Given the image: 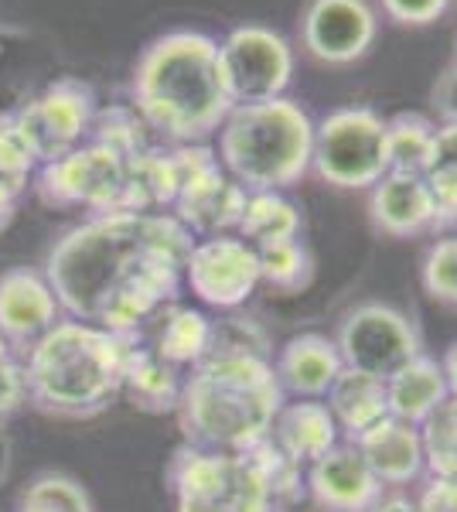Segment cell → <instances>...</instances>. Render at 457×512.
<instances>
[{"label": "cell", "mask_w": 457, "mask_h": 512, "mask_svg": "<svg viewBox=\"0 0 457 512\" xmlns=\"http://www.w3.org/2000/svg\"><path fill=\"white\" fill-rule=\"evenodd\" d=\"M304 489L328 512H372L386 485L379 482L352 441H338L324 458L307 465Z\"/></svg>", "instance_id": "cell-14"}, {"label": "cell", "mask_w": 457, "mask_h": 512, "mask_svg": "<svg viewBox=\"0 0 457 512\" xmlns=\"http://www.w3.org/2000/svg\"><path fill=\"white\" fill-rule=\"evenodd\" d=\"M161 328L154 338V352L164 362H171L174 369H195L198 362H205L215 349V321L198 308H185L174 304L164 311Z\"/></svg>", "instance_id": "cell-24"}, {"label": "cell", "mask_w": 457, "mask_h": 512, "mask_svg": "<svg viewBox=\"0 0 457 512\" xmlns=\"http://www.w3.org/2000/svg\"><path fill=\"white\" fill-rule=\"evenodd\" d=\"M437 147V123L427 113L403 110L386 120L389 171L396 175H423Z\"/></svg>", "instance_id": "cell-26"}, {"label": "cell", "mask_w": 457, "mask_h": 512, "mask_svg": "<svg viewBox=\"0 0 457 512\" xmlns=\"http://www.w3.org/2000/svg\"><path fill=\"white\" fill-rule=\"evenodd\" d=\"M454 55H457V48H454Z\"/></svg>", "instance_id": "cell-42"}, {"label": "cell", "mask_w": 457, "mask_h": 512, "mask_svg": "<svg viewBox=\"0 0 457 512\" xmlns=\"http://www.w3.org/2000/svg\"><path fill=\"white\" fill-rule=\"evenodd\" d=\"M301 229V209L284 192H249L236 236L260 250V246L280 243V239H297Z\"/></svg>", "instance_id": "cell-25"}, {"label": "cell", "mask_w": 457, "mask_h": 512, "mask_svg": "<svg viewBox=\"0 0 457 512\" xmlns=\"http://www.w3.org/2000/svg\"><path fill=\"white\" fill-rule=\"evenodd\" d=\"M62 304L45 274L31 267H14L0 274V335L11 349L28 352L45 332L62 321Z\"/></svg>", "instance_id": "cell-15"}, {"label": "cell", "mask_w": 457, "mask_h": 512, "mask_svg": "<svg viewBox=\"0 0 457 512\" xmlns=\"http://www.w3.org/2000/svg\"><path fill=\"white\" fill-rule=\"evenodd\" d=\"M379 35L369 0H311L301 18V41L307 55L324 65H352L369 55Z\"/></svg>", "instance_id": "cell-13"}, {"label": "cell", "mask_w": 457, "mask_h": 512, "mask_svg": "<svg viewBox=\"0 0 457 512\" xmlns=\"http://www.w3.org/2000/svg\"><path fill=\"white\" fill-rule=\"evenodd\" d=\"M440 366H444V376H447V390H451V396H457V342L447 349Z\"/></svg>", "instance_id": "cell-38"}, {"label": "cell", "mask_w": 457, "mask_h": 512, "mask_svg": "<svg viewBox=\"0 0 457 512\" xmlns=\"http://www.w3.org/2000/svg\"><path fill=\"white\" fill-rule=\"evenodd\" d=\"M338 437H342V431H338L335 417H331L324 400L284 403L270 431V441L301 468L324 458L338 444Z\"/></svg>", "instance_id": "cell-20"}, {"label": "cell", "mask_w": 457, "mask_h": 512, "mask_svg": "<svg viewBox=\"0 0 457 512\" xmlns=\"http://www.w3.org/2000/svg\"><path fill=\"white\" fill-rule=\"evenodd\" d=\"M324 403H328L338 431L348 441L362 437L369 427H376L379 420L389 417L386 379L359 373V369H342V376L335 379V386L324 396Z\"/></svg>", "instance_id": "cell-23"}, {"label": "cell", "mask_w": 457, "mask_h": 512, "mask_svg": "<svg viewBox=\"0 0 457 512\" xmlns=\"http://www.w3.org/2000/svg\"><path fill=\"white\" fill-rule=\"evenodd\" d=\"M423 465L437 478H457V396L444 403L420 424Z\"/></svg>", "instance_id": "cell-29"}, {"label": "cell", "mask_w": 457, "mask_h": 512, "mask_svg": "<svg viewBox=\"0 0 457 512\" xmlns=\"http://www.w3.org/2000/svg\"><path fill=\"white\" fill-rule=\"evenodd\" d=\"M14 512H48V509H41V506H28V502H18V509Z\"/></svg>", "instance_id": "cell-41"}, {"label": "cell", "mask_w": 457, "mask_h": 512, "mask_svg": "<svg viewBox=\"0 0 457 512\" xmlns=\"http://www.w3.org/2000/svg\"><path fill=\"white\" fill-rule=\"evenodd\" d=\"M372 512H420L417 502L403 499V495H396V499H379V506Z\"/></svg>", "instance_id": "cell-39"}, {"label": "cell", "mask_w": 457, "mask_h": 512, "mask_svg": "<svg viewBox=\"0 0 457 512\" xmlns=\"http://www.w3.org/2000/svg\"><path fill=\"white\" fill-rule=\"evenodd\" d=\"M28 400L24 396V373H21V362H7V366H0V417H7L14 407H21V403Z\"/></svg>", "instance_id": "cell-36"}, {"label": "cell", "mask_w": 457, "mask_h": 512, "mask_svg": "<svg viewBox=\"0 0 457 512\" xmlns=\"http://www.w3.org/2000/svg\"><path fill=\"white\" fill-rule=\"evenodd\" d=\"M246 198H249L246 188L239 181H232L219 164V168L205 171L198 181H191L178 202H174L171 216L195 239L226 236L243 219Z\"/></svg>", "instance_id": "cell-16"}, {"label": "cell", "mask_w": 457, "mask_h": 512, "mask_svg": "<svg viewBox=\"0 0 457 512\" xmlns=\"http://www.w3.org/2000/svg\"><path fill=\"white\" fill-rule=\"evenodd\" d=\"M345 362L338 352L335 338L304 332L280 345L273 359V373L280 379V390L297 400H324L335 379L342 376Z\"/></svg>", "instance_id": "cell-17"}, {"label": "cell", "mask_w": 457, "mask_h": 512, "mask_svg": "<svg viewBox=\"0 0 457 512\" xmlns=\"http://www.w3.org/2000/svg\"><path fill=\"white\" fill-rule=\"evenodd\" d=\"M174 512H284L253 451L174 448L168 472Z\"/></svg>", "instance_id": "cell-6"}, {"label": "cell", "mask_w": 457, "mask_h": 512, "mask_svg": "<svg viewBox=\"0 0 457 512\" xmlns=\"http://www.w3.org/2000/svg\"><path fill=\"white\" fill-rule=\"evenodd\" d=\"M140 335H116L89 321L62 318L24 352V396L45 417H99L123 396V376Z\"/></svg>", "instance_id": "cell-3"}, {"label": "cell", "mask_w": 457, "mask_h": 512, "mask_svg": "<svg viewBox=\"0 0 457 512\" xmlns=\"http://www.w3.org/2000/svg\"><path fill=\"white\" fill-rule=\"evenodd\" d=\"M130 161L106 144H89L65 158L38 164L35 192L52 209H86L89 216H120Z\"/></svg>", "instance_id": "cell-8"}, {"label": "cell", "mask_w": 457, "mask_h": 512, "mask_svg": "<svg viewBox=\"0 0 457 512\" xmlns=\"http://www.w3.org/2000/svg\"><path fill=\"white\" fill-rule=\"evenodd\" d=\"M260 280L277 294H301L314 284V256L301 236L260 246Z\"/></svg>", "instance_id": "cell-27"}, {"label": "cell", "mask_w": 457, "mask_h": 512, "mask_svg": "<svg viewBox=\"0 0 457 512\" xmlns=\"http://www.w3.org/2000/svg\"><path fill=\"white\" fill-rule=\"evenodd\" d=\"M191 246L171 212L89 216L52 246L45 277L69 318L134 335L178 304Z\"/></svg>", "instance_id": "cell-1"}, {"label": "cell", "mask_w": 457, "mask_h": 512, "mask_svg": "<svg viewBox=\"0 0 457 512\" xmlns=\"http://www.w3.org/2000/svg\"><path fill=\"white\" fill-rule=\"evenodd\" d=\"M21 502H28V506H41L48 512H96L86 485H82L79 478L62 475V472L35 475L28 482V489L21 492Z\"/></svg>", "instance_id": "cell-31"}, {"label": "cell", "mask_w": 457, "mask_h": 512, "mask_svg": "<svg viewBox=\"0 0 457 512\" xmlns=\"http://www.w3.org/2000/svg\"><path fill=\"white\" fill-rule=\"evenodd\" d=\"M451 0H382V11L389 21L403 24V28H427L437 18H444Z\"/></svg>", "instance_id": "cell-34"}, {"label": "cell", "mask_w": 457, "mask_h": 512, "mask_svg": "<svg viewBox=\"0 0 457 512\" xmlns=\"http://www.w3.org/2000/svg\"><path fill=\"white\" fill-rule=\"evenodd\" d=\"M311 171L342 192L372 188L389 175L386 120L372 106H342L314 123Z\"/></svg>", "instance_id": "cell-7"}, {"label": "cell", "mask_w": 457, "mask_h": 512, "mask_svg": "<svg viewBox=\"0 0 457 512\" xmlns=\"http://www.w3.org/2000/svg\"><path fill=\"white\" fill-rule=\"evenodd\" d=\"M420 284L430 301L457 308V233L437 239L423 256Z\"/></svg>", "instance_id": "cell-32"}, {"label": "cell", "mask_w": 457, "mask_h": 512, "mask_svg": "<svg viewBox=\"0 0 457 512\" xmlns=\"http://www.w3.org/2000/svg\"><path fill=\"white\" fill-rule=\"evenodd\" d=\"M181 386H185L181 369L164 362L161 355L154 352V345H147L144 335H140L134 352H130L127 376H123V396H127L137 410L157 417V414H174V410H178Z\"/></svg>", "instance_id": "cell-22"}, {"label": "cell", "mask_w": 457, "mask_h": 512, "mask_svg": "<svg viewBox=\"0 0 457 512\" xmlns=\"http://www.w3.org/2000/svg\"><path fill=\"white\" fill-rule=\"evenodd\" d=\"M287 393L263 355H209L185 376L174 410L185 444L209 451H249L267 441Z\"/></svg>", "instance_id": "cell-4"}, {"label": "cell", "mask_w": 457, "mask_h": 512, "mask_svg": "<svg viewBox=\"0 0 457 512\" xmlns=\"http://www.w3.org/2000/svg\"><path fill=\"white\" fill-rule=\"evenodd\" d=\"M352 444L362 451V458L369 461V468L376 472L382 485H410L427 468L423 465L420 427L403 424L396 417L379 420L376 427H369Z\"/></svg>", "instance_id": "cell-19"}, {"label": "cell", "mask_w": 457, "mask_h": 512, "mask_svg": "<svg viewBox=\"0 0 457 512\" xmlns=\"http://www.w3.org/2000/svg\"><path fill=\"white\" fill-rule=\"evenodd\" d=\"M369 219L376 233L393 239H410L437 229L434 198L423 175H382V181L369 188Z\"/></svg>", "instance_id": "cell-18"}, {"label": "cell", "mask_w": 457, "mask_h": 512, "mask_svg": "<svg viewBox=\"0 0 457 512\" xmlns=\"http://www.w3.org/2000/svg\"><path fill=\"white\" fill-rule=\"evenodd\" d=\"M260 256L239 236L195 239L185 263V287L215 311H236L260 287Z\"/></svg>", "instance_id": "cell-12"}, {"label": "cell", "mask_w": 457, "mask_h": 512, "mask_svg": "<svg viewBox=\"0 0 457 512\" xmlns=\"http://www.w3.org/2000/svg\"><path fill=\"white\" fill-rule=\"evenodd\" d=\"M212 355H263L267 359V338L246 318L215 321V349Z\"/></svg>", "instance_id": "cell-33"}, {"label": "cell", "mask_w": 457, "mask_h": 512, "mask_svg": "<svg viewBox=\"0 0 457 512\" xmlns=\"http://www.w3.org/2000/svg\"><path fill=\"white\" fill-rule=\"evenodd\" d=\"M14 117L28 147L35 151V161L48 164L86 144L96 120V96L86 82L58 79L31 103L18 106Z\"/></svg>", "instance_id": "cell-11"}, {"label": "cell", "mask_w": 457, "mask_h": 512, "mask_svg": "<svg viewBox=\"0 0 457 512\" xmlns=\"http://www.w3.org/2000/svg\"><path fill=\"white\" fill-rule=\"evenodd\" d=\"M35 168H38L35 151L24 140L14 110L0 113V188L11 192L14 198H21V192L28 188V178L35 175Z\"/></svg>", "instance_id": "cell-30"}, {"label": "cell", "mask_w": 457, "mask_h": 512, "mask_svg": "<svg viewBox=\"0 0 457 512\" xmlns=\"http://www.w3.org/2000/svg\"><path fill=\"white\" fill-rule=\"evenodd\" d=\"M420 512H457V478H430L423 485L420 499H417Z\"/></svg>", "instance_id": "cell-35"}, {"label": "cell", "mask_w": 457, "mask_h": 512, "mask_svg": "<svg viewBox=\"0 0 457 512\" xmlns=\"http://www.w3.org/2000/svg\"><path fill=\"white\" fill-rule=\"evenodd\" d=\"M14 216H18V198L0 188V233H4V229L11 226Z\"/></svg>", "instance_id": "cell-37"}, {"label": "cell", "mask_w": 457, "mask_h": 512, "mask_svg": "<svg viewBox=\"0 0 457 512\" xmlns=\"http://www.w3.org/2000/svg\"><path fill=\"white\" fill-rule=\"evenodd\" d=\"M451 396L447 390L444 366L430 355H417L410 359L400 373L386 379V400H389V417L403 420V424L420 427L440 403Z\"/></svg>", "instance_id": "cell-21"}, {"label": "cell", "mask_w": 457, "mask_h": 512, "mask_svg": "<svg viewBox=\"0 0 457 512\" xmlns=\"http://www.w3.org/2000/svg\"><path fill=\"white\" fill-rule=\"evenodd\" d=\"M423 181L434 198L437 229L457 226V123H440L437 127V147L430 158Z\"/></svg>", "instance_id": "cell-28"}, {"label": "cell", "mask_w": 457, "mask_h": 512, "mask_svg": "<svg viewBox=\"0 0 457 512\" xmlns=\"http://www.w3.org/2000/svg\"><path fill=\"white\" fill-rule=\"evenodd\" d=\"M134 113L171 144H202L232 113L219 69V41L202 31H168L134 69Z\"/></svg>", "instance_id": "cell-2"}, {"label": "cell", "mask_w": 457, "mask_h": 512, "mask_svg": "<svg viewBox=\"0 0 457 512\" xmlns=\"http://www.w3.org/2000/svg\"><path fill=\"white\" fill-rule=\"evenodd\" d=\"M219 69L232 106L267 103L287 93L294 79V48L263 24H239L219 41Z\"/></svg>", "instance_id": "cell-9"}, {"label": "cell", "mask_w": 457, "mask_h": 512, "mask_svg": "<svg viewBox=\"0 0 457 512\" xmlns=\"http://www.w3.org/2000/svg\"><path fill=\"white\" fill-rule=\"evenodd\" d=\"M314 158V120L290 96L232 106L219 127V164L246 192H284Z\"/></svg>", "instance_id": "cell-5"}, {"label": "cell", "mask_w": 457, "mask_h": 512, "mask_svg": "<svg viewBox=\"0 0 457 512\" xmlns=\"http://www.w3.org/2000/svg\"><path fill=\"white\" fill-rule=\"evenodd\" d=\"M335 345L342 352L345 369L389 379L410 359L423 352L420 328L400 308L382 301H365L352 308L338 325Z\"/></svg>", "instance_id": "cell-10"}, {"label": "cell", "mask_w": 457, "mask_h": 512, "mask_svg": "<svg viewBox=\"0 0 457 512\" xmlns=\"http://www.w3.org/2000/svg\"><path fill=\"white\" fill-rule=\"evenodd\" d=\"M14 359V349H11V342H7L4 335H0V366H7V362Z\"/></svg>", "instance_id": "cell-40"}]
</instances>
